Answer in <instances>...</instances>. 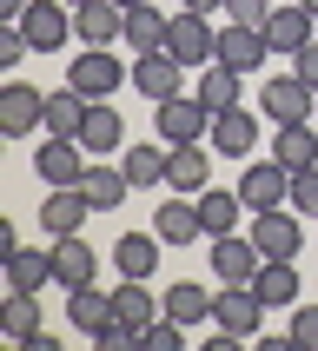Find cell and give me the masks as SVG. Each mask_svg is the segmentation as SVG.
<instances>
[{
    "label": "cell",
    "mask_w": 318,
    "mask_h": 351,
    "mask_svg": "<svg viewBox=\"0 0 318 351\" xmlns=\"http://www.w3.org/2000/svg\"><path fill=\"white\" fill-rule=\"evenodd\" d=\"M212 325L225 338H252L258 325H265V298L252 292V285H219V298H212Z\"/></svg>",
    "instance_id": "277c9868"
},
{
    "label": "cell",
    "mask_w": 318,
    "mask_h": 351,
    "mask_svg": "<svg viewBox=\"0 0 318 351\" xmlns=\"http://www.w3.org/2000/svg\"><path fill=\"white\" fill-rule=\"evenodd\" d=\"M0 332L14 338V345H27V338L40 332V298L34 292H14V298H7V312H0Z\"/></svg>",
    "instance_id": "e575fe53"
},
{
    "label": "cell",
    "mask_w": 318,
    "mask_h": 351,
    "mask_svg": "<svg viewBox=\"0 0 318 351\" xmlns=\"http://www.w3.org/2000/svg\"><path fill=\"white\" fill-rule=\"evenodd\" d=\"M34 126H47V93L40 86H0V133L27 139Z\"/></svg>",
    "instance_id": "30bf717a"
},
{
    "label": "cell",
    "mask_w": 318,
    "mask_h": 351,
    "mask_svg": "<svg viewBox=\"0 0 318 351\" xmlns=\"http://www.w3.org/2000/svg\"><path fill=\"white\" fill-rule=\"evenodd\" d=\"M166 159H173V146L159 139V146H126V179H133V193H159L166 186Z\"/></svg>",
    "instance_id": "d4e9b609"
},
{
    "label": "cell",
    "mask_w": 318,
    "mask_h": 351,
    "mask_svg": "<svg viewBox=\"0 0 318 351\" xmlns=\"http://www.w3.org/2000/svg\"><path fill=\"white\" fill-rule=\"evenodd\" d=\"M298 7H305V14H318V0H298Z\"/></svg>",
    "instance_id": "bcb514c9"
},
{
    "label": "cell",
    "mask_w": 318,
    "mask_h": 351,
    "mask_svg": "<svg viewBox=\"0 0 318 351\" xmlns=\"http://www.w3.org/2000/svg\"><path fill=\"white\" fill-rule=\"evenodd\" d=\"M86 213H93V206H86V193H80V186H53V193L40 199V226H47V239L80 232V226H86Z\"/></svg>",
    "instance_id": "9a60e30c"
},
{
    "label": "cell",
    "mask_w": 318,
    "mask_h": 351,
    "mask_svg": "<svg viewBox=\"0 0 318 351\" xmlns=\"http://www.w3.org/2000/svg\"><path fill=\"white\" fill-rule=\"evenodd\" d=\"M179 345H186V325H179V318L159 312L153 325H139V351H179Z\"/></svg>",
    "instance_id": "d590c367"
},
{
    "label": "cell",
    "mask_w": 318,
    "mask_h": 351,
    "mask_svg": "<svg viewBox=\"0 0 318 351\" xmlns=\"http://www.w3.org/2000/svg\"><path fill=\"white\" fill-rule=\"evenodd\" d=\"M133 86L153 99V106H159V99H179V93H186V66H179L173 53H139L133 60Z\"/></svg>",
    "instance_id": "7c38bea8"
},
{
    "label": "cell",
    "mask_w": 318,
    "mask_h": 351,
    "mask_svg": "<svg viewBox=\"0 0 318 351\" xmlns=\"http://www.w3.org/2000/svg\"><path fill=\"white\" fill-rule=\"evenodd\" d=\"M298 219H318V166H305V173H292V199H285Z\"/></svg>",
    "instance_id": "8d00e7d4"
},
{
    "label": "cell",
    "mask_w": 318,
    "mask_h": 351,
    "mask_svg": "<svg viewBox=\"0 0 318 351\" xmlns=\"http://www.w3.org/2000/svg\"><path fill=\"white\" fill-rule=\"evenodd\" d=\"M225 14H232L238 27H265V20H272V0H225Z\"/></svg>",
    "instance_id": "60d3db41"
},
{
    "label": "cell",
    "mask_w": 318,
    "mask_h": 351,
    "mask_svg": "<svg viewBox=\"0 0 318 351\" xmlns=\"http://www.w3.org/2000/svg\"><path fill=\"white\" fill-rule=\"evenodd\" d=\"M86 146H80V139H60V133H47L34 146V173L47 179V186H80V173H86Z\"/></svg>",
    "instance_id": "9c48e42d"
},
{
    "label": "cell",
    "mask_w": 318,
    "mask_h": 351,
    "mask_svg": "<svg viewBox=\"0 0 318 351\" xmlns=\"http://www.w3.org/2000/svg\"><path fill=\"white\" fill-rule=\"evenodd\" d=\"M292 345L318 351V305H292Z\"/></svg>",
    "instance_id": "f35d334b"
},
{
    "label": "cell",
    "mask_w": 318,
    "mask_h": 351,
    "mask_svg": "<svg viewBox=\"0 0 318 351\" xmlns=\"http://www.w3.org/2000/svg\"><path fill=\"white\" fill-rule=\"evenodd\" d=\"M252 292L265 298V312H272V305H298V272H292V258H265L258 278H252Z\"/></svg>",
    "instance_id": "d6a6232c"
},
{
    "label": "cell",
    "mask_w": 318,
    "mask_h": 351,
    "mask_svg": "<svg viewBox=\"0 0 318 351\" xmlns=\"http://www.w3.org/2000/svg\"><path fill=\"white\" fill-rule=\"evenodd\" d=\"M93 272H99V252H93L80 232L53 239V285H60V292H80V285H93Z\"/></svg>",
    "instance_id": "8fae6325"
},
{
    "label": "cell",
    "mask_w": 318,
    "mask_h": 351,
    "mask_svg": "<svg viewBox=\"0 0 318 351\" xmlns=\"http://www.w3.org/2000/svg\"><path fill=\"white\" fill-rule=\"evenodd\" d=\"M206 252H212L219 285H252V278H258V265H265V252L252 245V232H245V239H238V232H225V239H212Z\"/></svg>",
    "instance_id": "ba28073f"
},
{
    "label": "cell",
    "mask_w": 318,
    "mask_h": 351,
    "mask_svg": "<svg viewBox=\"0 0 318 351\" xmlns=\"http://www.w3.org/2000/svg\"><path fill=\"white\" fill-rule=\"evenodd\" d=\"M159 312H166V298L146 292V278H119V292H113V318H119V325L139 332V325H153Z\"/></svg>",
    "instance_id": "4316f807"
},
{
    "label": "cell",
    "mask_w": 318,
    "mask_h": 351,
    "mask_svg": "<svg viewBox=\"0 0 318 351\" xmlns=\"http://www.w3.org/2000/svg\"><path fill=\"white\" fill-rule=\"evenodd\" d=\"M73 34L86 47H113V40H126V7L119 0H86V7H73Z\"/></svg>",
    "instance_id": "4fadbf2b"
},
{
    "label": "cell",
    "mask_w": 318,
    "mask_h": 351,
    "mask_svg": "<svg viewBox=\"0 0 318 351\" xmlns=\"http://www.w3.org/2000/svg\"><path fill=\"white\" fill-rule=\"evenodd\" d=\"M66 86H80L86 99H113L119 86H133V66H119L113 47H86V53L66 66Z\"/></svg>",
    "instance_id": "7a4b0ae2"
},
{
    "label": "cell",
    "mask_w": 318,
    "mask_h": 351,
    "mask_svg": "<svg viewBox=\"0 0 318 351\" xmlns=\"http://www.w3.org/2000/svg\"><path fill=\"white\" fill-rule=\"evenodd\" d=\"M153 139L166 146H193V139H212V113L199 93H179V99H159L153 106Z\"/></svg>",
    "instance_id": "6da1fadb"
},
{
    "label": "cell",
    "mask_w": 318,
    "mask_h": 351,
    "mask_svg": "<svg viewBox=\"0 0 318 351\" xmlns=\"http://www.w3.org/2000/svg\"><path fill=\"white\" fill-rule=\"evenodd\" d=\"M265 53H272V40H265V27H225V34H219V60H225V66H238V73H258V66H265Z\"/></svg>",
    "instance_id": "e0dca14e"
},
{
    "label": "cell",
    "mask_w": 318,
    "mask_h": 351,
    "mask_svg": "<svg viewBox=\"0 0 318 351\" xmlns=\"http://www.w3.org/2000/svg\"><path fill=\"white\" fill-rule=\"evenodd\" d=\"M312 99H318V93H312L298 73H272V80H265V119H272V126L305 119V113H312Z\"/></svg>",
    "instance_id": "5bb4252c"
},
{
    "label": "cell",
    "mask_w": 318,
    "mask_h": 351,
    "mask_svg": "<svg viewBox=\"0 0 318 351\" xmlns=\"http://www.w3.org/2000/svg\"><path fill=\"white\" fill-rule=\"evenodd\" d=\"M252 146H258V113H245V106H225V113H212V153L245 159Z\"/></svg>",
    "instance_id": "2e32d148"
},
{
    "label": "cell",
    "mask_w": 318,
    "mask_h": 351,
    "mask_svg": "<svg viewBox=\"0 0 318 351\" xmlns=\"http://www.w3.org/2000/svg\"><path fill=\"white\" fill-rule=\"evenodd\" d=\"M206 179H212V166H206V139L173 146V159H166V186H173V193H206Z\"/></svg>",
    "instance_id": "484cf974"
},
{
    "label": "cell",
    "mask_w": 318,
    "mask_h": 351,
    "mask_svg": "<svg viewBox=\"0 0 318 351\" xmlns=\"http://www.w3.org/2000/svg\"><path fill=\"white\" fill-rule=\"evenodd\" d=\"M153 232L166 239V245H193V239H206V226H199V206H193L186 193H179V199H159Z\"/></svg>",
    "instance_id": "ac0fdd59"
},
{
    "label": "cell",
    "mask_w": 318,
    "mask_h": 351,
    "mask_svg": "<svg viewBox=\"0 0 318 351\" xmlns=\"http://www.w3.org/2000/svg\"><path fill=\"white\" fill-rule=\"evenodd\" d=\"M166 27H173V20L146 0V7L126 14V47H133V53H166Z\"/></svg>",
    "instance_id": "1f68e13d"
},
{
    "label": "cell",
    "mask_w": 318,
    "mask_h": 351,
    "mask_svg": "<svg viewBox=\"0 0 318 351\" xmlns=\"http://www.w3.org/2000/svg\"><path fill=\"white\" fill-rule=\"evenodd\" d=\"M66 318H73L80 332L93 338L106 318H113V292H99V285H80V292H66Z\"/></svg>",
    "instance_id": "836d02e7"
},
{
    "label": "cell",
    "mask_w": 318,
    "mask_h": 351,
    "mask_svg": "<svg viewBox=\"0 0 318 351\" xmlns=\"http://www.w3.org/2000/svg\"><path fill=\"white\" fill-rule=\"evenodd\" d=\"M20 34H27L34 53H60L66 40H80L73 34V7H66V0H34V7L20 14Z\"/></svg>",
    "instance_id": "3957f363"
},
{
    "label": "cell",
    "mask_w": 318,
    "mask_h": 351,
    "mask_svg": "<svg viewBox=\"0 0 318 351\" xmlns=\"http://www.w3.org/2000/svg\"><path fill=\"white\" fill-rule=\"evenodd\" d=\"M159 252H166V239H159V232H126V239H113V265H119V278H153Z\"/></svg>",
    "instance_id": "ffe728a7"
},
{
    "label": "cell",
    "mask_w": 318,
    "mask_h": 351,
    "mask_svg": "<svg viewBox=\"0 0 318 351\" xmlns=\"http://www.w3.org/2000/svg\"><path fill=\"white\" fill-rule=\"evenodd\" d=\"M193 206H199V226H206V239L238 232V213H245V199H238V193H219V186L193 193Z\"/></svg>",
    "instance_id": "7402d4cb"
},
{
    "label": "cell",
    "mask_w": 318,
    "mask_h": 351,
    "mask_svg": "<svg viewBox=\"0 0 318 351\" xmlns=\"http://www.w3.org/2000/svg\"><path fill=\"white\" fill-rule=\"evenodd\" d=\"M27 53H34V47H27V34H20V20H0V66L14 73Z\"/></svg>",
    "instance_id": "74e56055"
},
{
    "label": "cell",
    "mask_w": 318,
    "mask_h": 351,
    "mask_svg": "<svg viewBox=\"0 0 318 351\" xmlns=\"http://www.w3.org/2000/svg\"><path fill=\"white\" fill-rule=\"evenodd\" d=\"M166 53H173L179 66H206V60H219V34L206 27V14H186V7H179L173 27H166Z\"/></svg>",
    "instance_id": "5b68a950"
},
{
    "label": "cell",
    "mask_w": 318,
    "mask_h": 351,
    "mask_svg": "<svg viewBox=\"0 0 318 351\" xmlns=\"http://www.w3.org/2000/svg\"><path fill=\"white\" fill-rule=\"evenodd\" d=\"M27 7H34V0H0V20H20Z\"/></svg>",
    "instance_id": "7bdbcfd3"
},
{
    "label": "cell",
    "mask_w": 318,
    "mask_h": 351,
    "mask_svg": "<svg viewBox=\"0 0 318 351\" xmlns=\"http://www.w3.org/2000/svg\"><path fill=\"white\" fill-rule=\"evenodd\" d=\"M86 113H93V99L80 93V86H60V93H47V133H60V139H80Z\"/></svg>",
    "instance_id": "83f0119b"
},
{
    "label": "cell",
    "mask_w": 318,
    "mask_h": 351,
    "mask_svg": "<svg viewBox=\"0 0 318 351\" xmlns=\"http://www.w3.org/2000/svg\"><path fill=\"white\" fill-rule=\"evenodd\" d=\"M66 7H86V0H66Z\"/></svg>",
    "instance_id": "7dc6e473"
},
{
    "label": "cell",
    "mask_w": 318,
    "mask_h": 351,
    "mask_svg": "<svg viewBox=\"0 0 318 351\" xmlns=\"http://www.w3.org/2000/svg\"><path fill=\"white\" fill-rule=\"evenodd\" d=\"M272 159L285 166V173H305V166H318V133L305 126V119L278 126V139H272Z\"/></svg>",
    "instance_id": "f1b7e54d"
},
{
    "label": "cell",
    "mask_w": 318,
    "mask_h": 351,
    "mask_svg": "<svg viewBox=\"0 0 318 351\" xmlns=\"http://www.w3.org/2000/svg\"><path fill=\"white\" fill-rule=\"evenodd\" d=\"M186 14H212V7H225V0H179Z\"/></svg>",
    "instance_id": "ee69618b"
},
{
    "label": "cell",
    "mask_w": 318,
    "mask_h": 351,
    "mask_svg": "<svg viewBox=\"0 0 318 351\" xmlns=\"http://www.w3.org/2000/svg\"><path fill=\"white\" fill-rule=\"evenodd\" d=\"M238 199H245V213H272V206H285V199H292V173H285L272 153L252 159V166H245V179H238Z\"/></svg>",
    "instance_id": "8992f818"
},
{
    "label": "cell",
    "mask_w": 318,
    "mask_h": 351,
    "mask_svg": "<svg viewBox=\"0 0 318 351\" xmlns=\"http://www.w3.org/2000/svg\"><path fill=\"white\" fill-rule=\"evenodd\" d=\"M119 7H126V14H133V7H146V0H119Z\"/></svg>",
    "instance_id": "f6af8a7d"
},
{
    "label": "cell",
    "mask_w": 318,
    "mask_h": 351,
    "mask_svg": "<svg viewBox=\"0 0 318 351\" xmlns=\"http://www.w3.org/2000/svg\"><path fill=\"white\" fill-rule=\"evenodd\" d=\"M238 66H225V60H206V73H199V86L193 93L206 99V113H225V106H238Z\"/></svg>",
    "instance_id": "4dcf8cb0"
},
{
    "label": "cell",
    "mask_w": 318,
    "mask_h": 351,
    "mask_svg": "<svg viewBox=\"0 0 318 351\" xmlns=\"http://www.w3.org/2000/svg\"><path fill=\"white\" fill-rule=\"evenodd\" d=\"M312 34H318V14H305V7H272V20H265L272 53H298V47H312Z\"/></svg>",
    "instance_id": "d6986e66"
},
{
    "label": "cell",
    "mask_w": 318,
    "mask_h": 351,
    "mask_svg": "<svg viewBox=\"0 0 318 351\" xmlns=\"http://www.w3.org/2000/svg\"><path fill=\"white\" fill-rule=\"evenodd\" d=\"M252 245L265 258H298V245H305V226H298L292 206H272V213H252Z\"/></svg>",
    "instance_id": "52a82bcc"
},
{
    "label": "cell",
    "mask_w": 318,
    "mask_h": 351,
    "mask_svg": "<svg viewBox=\"0 0 318 351\" xmlns=\"http://www.w3.org/2000/svg\"><path fill=\"white\" fill-rule=\"evenodd\" d=\"M93 345H99V351H133L139 332H133V325H119V318H106V325L93 332Z\"/></svg>",
    "instance_id": "ab89813d"
},
{
    "label": "cell",
    "mask_w": 318,
    "mask_h": 351,
    "mask_svg": "<svg viewBox=\"0 0 318 351\" xmlns=\"http://www.w3.org/2000/svg\"><path fill=\"white\" fill-rule=\"evenodd\" d=\"M7 285H14V292L53 285V245H47V252H40V245H14V252H7Z\"/></svg>",
    "instance_id": "44dd1931"
},
{
    "label": "cell",
    "mask_w": 318,
    "mask_h": 351,
    "mask_svg": "<svg viewBox=\"0 0 318 351\" xmlns=\"http://www.w3.org/2000/svg\"><path fill=\"white\" fill-rule=\"evenodd\" d=\"M212 298L219 292H206L199 278H179V285H166V318H179V325H206V318H212Z\"/></svg>",
    "instance_id": "f546056e"
},
{
    "label": "cell",
    "mask_w": 318,
    "mask_h": 351,
    "mask_svg": "<svg viewBox=\"0 0 318 351\" xmlns=\"http://www.w3.org/2000/svg\"><path fill=\"white\" fill-rule=\"evenodd\" d=\"M292 73H298V80H305V86H312V93H318V40H312V47H298V53H292Z\"/></svg>",
    "instance_id": "b9f144b4"
},
{
    "label": "cell",
    "mask_w": 318,
    "mask_h": 351,
    "mask_svg": "<svg viewBox=\"0 0 318 351\" xmlns=\"http://www.w3.org/2000/svg\"><path fill=\"white\" fill-rule=\"evenodd\" d=\"M80 146H86V153H113V146H126V119H119L113 99H93V113H86V126H80Z\"/></svg>",
    "instance_id": "603a6c76"
},
{
    "label": "cell",
    "mask_w": 318,
    "mask_h": 351,
    "mask_svg": "<svg viewBox=\"0 0 318 351\" xmlns=\"http://www.w3.org/2000/svg\"><path fill=\"white\" fill-rule=\"evenodd\" d=\"M80 193H86L93 213H113L119 199L133 193V179H126V166H86V173H80Z\"/></svg>",
    "instance_id": "cb8c5ba5"
}]
</instances>
